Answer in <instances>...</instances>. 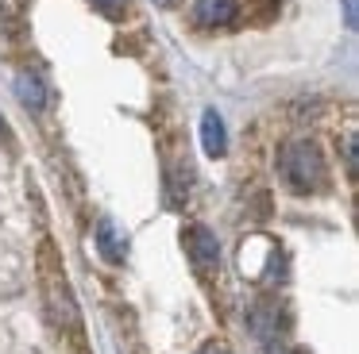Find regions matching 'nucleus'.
Instances as JSON below:
<instances>
[{
  "label": "nucleus",
  "instance_id": "nucleus-1",
  "mask_svg": "<svg viewBox=\"0 0 359 354\" xmlns=\"http://www.w3.org/2000/svg\"><path fill=\"white\" fill-rule=\"evenodd\" d=\"M278 169H282V181L294 192H302V197L305 192H317L325 185V158H320V150L309 139H294V143L282 146Z\"/></svg>",
  "mask_w": 359,
  "mask_h": 354
},
{
  "label": "nucleus",
  "instance_id": "nucleus-2",
  "mask_svg": "<svg viewBox=\"0 0 359 354\" xmlns=\"http://www.w3.org/2000/svg\"><path fill=\"white\" fill-rule=\"evenodd\" d=\"M47 300H50V312L55 320L62 323L66 331H78V308H74V297H70V285H66V274L50 262V250H47Z\"/></svg>",
  "mask_w": 359,
  "mask_h": 354
},
{
  "label": "nucleus",
  "instance_id": "nucleus-3",
  "mask_svg": "<svg viewBox=\"0 0 359 354\" xmlns=\"http://www.w3.org/2000/svg\"><path fill=\"white\" fill-rule=\"evenodd\" d=\"M182 243H186V254L197 266V274H212V269L220 266V243H217V235H212L209 227H201V223L186 227L182 231Z\"/></svg>",
  "mask_w": 359,
  "mask_h": 354
},
{
  "label": "nucleus",
  "instance_id": "nucleus-4",
  "mask_svg": "<svg viewBox=\"0 0 359 354\" xmlns=\"http://www.w3.org/2000/svg\"><path fill=\"white\" fill-rule=\"evenodd\" d=\"M248 327H251V335L263 339V343H278V339L286 335L290 320H286V312H282L278 300H259V304H251V312H248Z\"/></svg>",
  "mask_w": 359,
  "mask_h": 354
},
{
  "label": "nucleus",
  "instance_id": "nucleus-5",
  "mask_svg": "<svg viewBox=\"0 0 359 354\" xmlns=\"http://www.w3.org/2000/svg\"><path fill=\"white\" fill-rule=\"evenodd\" d=\"M236 15H240V4H236V0H197L194 4V23L197 27H209V31L232 27Z\"/></svg>",
  "mask_w": 359,
  "mask_h": 354
},
{
  "label": "nucleus",
  "instance_id": "nucleus-6",
  "mask_svg": "<svg viewBox=\"0 0 359 354\" xmlns=\"http://www.w3.org/2000/svg\"><path fill=\"white\" fill-rule=\"evenodd\" d=\"M97 250H101L109 262H124L128 258V235L112 220H101L97 223Z\"/></svg>",
  "mask_w": 359,
  "mask_h": 354
},
{
  "label": "nucleus",
  "instance_id": "nucleus-7",
  "mask_svg": "<svg viewBox=\"0 0 359 354\" xmlns=\"http://www.w3.org/2000/svg\"><path fill=\"white\" fill-rule=\"evenodd\" d=\"M201 146L209 158H220V154L228 150V135H224V120H220L217 108H209V112L201 115Z\"/></svg>",
  "mask_w": 359,
  "mask_h": 354
},
{
  "label": "nucleus",
  "instance_id": "nucleus-8",
  "mask_svg": "<svg viewBox=\"0 0 359 354\" xmlns=\"http://www.w3.org/2000/svg\"><path fill=\"white\" fill-rule=\"evenodd\" d=\"M16 97L27 112H43V108H47V85H43V77L32 73V69H24V73L16 77Z\"/></svg>",
  "mask_w": 359,
  "mask_h": 354
},
{
  "label": "nucleus",
  "instance_id": "nucleus-9",
  "mask_svg": "<svg viewBox=\"0 0 359 354\" xmlns=\"http://www.w3.org/2000/svg\"><path fill=\"white\" fill-rule=\"evenodd\" d=\"M344 162H348V174H355L359 158H355V131H348V139H344Z\"/></svg>",
  "mask_w": 359,
  "mask_h": 354
},
{
  "label": "nucleus",
  "instance_id": "nucleus-10",
  "mask_svg": "<svg viewBox=\"0 0 359 354\" xmlns=\"http://www.w3.org/2000/svg\"><path fill=\"white\" fill-rule=\"evenodd\" d=\"M197 354H232V351H228L224 343H209V346H201Z\"/></svg>",
  "mask_w": 359,
  "mask_h": 354
},
{
  "label": "nucleus",
  "instance_id": "nucleus-11",
  "mask_svg": "<svg viewBox=\"0 0 359 354\" xmlns=\"http://www.w3.org/2000/svg\"><path fill=\"white\" fill-rule=\"evenodd\" d=\"M344 12H348V27H355V0H344Z\"/></svg>",
  "mask_w": 359,
  "mask_h": 354
},
{
  "label": "nucleus",
  "instance_id": "nucleus-12",
  "mask_svg": "<svg viewBox=\"0 0 359 354\" xmlns=\"http://www.w3.org/2000/svg\"><path fill=\"white\" fill-rule=\"evenodd\" d=\"M271 354H305V351H302V346H274Z\"/></svg>",
  "mask_w": 359,
  "mask_h": 354
},
{
  "label": "nucleus",
  "instance_id": "nucleus-13",
  "mask_svg": "<svg viewBox=\"0 0 359 354\" xmlns=\"http://www.w3.org/2000/svg\"><path fill=\"white\" fill-rule=\"evenodd\" d=\"M101 8H124V0H97Z\"/></svg>",
  "mask_w": 359,
  "mask_h": 354
},
{
  "label": "nucleus",
  "instance_id": "nucleus-14",
  "mask_svg": "<svg viewBox=\"0 0 359 354\" xmlns=\"http://www.w3.org/2000/svg\"><path fill=\"white\" fill-rule=\"evenodd\" d=\"M155 4H163V8H174V4H178V0H155Z\"/></svg>",
  "mask_w": 359,
  "mask_h": 354
},
{
  "label": "nucleus",
  "instance_id": "nucleus-15",
  "mask_svg": "<svg viewBox=\"0 0 359 354\" xmlns=\"http://www.w3.org/2000/svg\"><path fill=\"white\" fill-rule=\"evenodd\" d=\"M0 131H4V120H0Z\"/></svg>",
  "mask_w": 359,
  "mask_h": 354
}]
</instances>
